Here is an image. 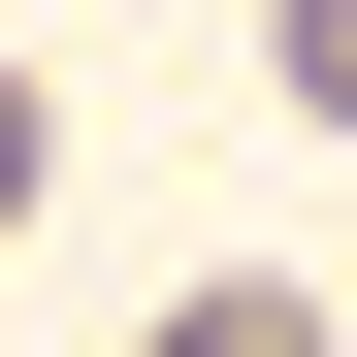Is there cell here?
Instances as JSON below:
<instances>
[{
  "label": "cell",
  "instance_id": "1",
  "mask_svg": "<svg viewBox=\"0 0 357 357\" xmlns=\"http://www.w3.org/2000/svg\"><path fill=\"white\" fill-rule=\"evenodd\" d=\"M0 195H33V66H0Z\"/></svg>",
  "mask_w": 357,
  "mask_h": 357
}]
</instances>
